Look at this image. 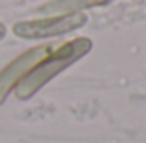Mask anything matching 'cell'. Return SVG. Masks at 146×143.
<instances>
[{
	"instance_id": "cell-1",
	"label": "cell",
	"mask_w": 146,
	"mask_h": 143,
	"mask_svg": "<svg viewBox=\"0 0 146 143\" xmlns=\"http://www.w3.org/2000/svg\"><path fill=\"white\" fill-rule=\"evenodd\" d=\"M92 40L81 36V38L69 40L66 44L58 45V47L51 49L45 58L38 62L34 68L26 74V77L15 87V96L19 100H28L34 94H38L47 83H51L56 75H60L64 70L71 68L75 62L84 58L88 53L92 51Z\"/></svg>"
},
{
	"instance_id": "cell-2",
	"label": "cell",
	"mask_w": 146,
	"mask_h": 143,
	"mask_svg": "<svg viewBox=\"0 0 146 143\" xmlns=\"http://www.w3.org/2000/svg\"><path fill=\"white\" fill-rule=\"evenodd\" d=\"M86 13H69V15H43L39 19L19 21L13 25V34L23 40H49L75 32L86 25Z\"/></svg>"
},
{
	"instance_id": "cell-3",
	"label": "cell",
	"mask_w": 146,
	"mask_h": 143,
	"mask_svg": "<svg viewBox=\"0 0 146 143\" xmlns=\"http://www.w3.org/2000/svg\"><path fill=\"white\" fill-rule=\"evenodd\" d=\"M51 49H52V45H49V44H41V45L26 49L25 53H21L17 58H13V60L0 72V105L4 104L6 98L15 91V87L26 77V74H28L41 58H45V56L51 53Z\"/></svg>"
},
{
	"instance_id": "cell-4",
	"label": "cell",
	"mask_w": 146,
	"mask_h": 143,
	"mask_svg": "<svg viewBox=\"0 0 146 143\" xmlns=\"http://www.w3.org/2000/svg\"><path fill=\"white\" fill-rule=\"evenodd\" d=\"M112 0H49L38 8L41 15H69V13H84L86 9L101 8L111 4Z\"/></svg>"
},
{
	"instance_id": "cell-5",
	"label": "cell",
	"mask_w": 146,
	"mask_h": 143,
	"mask_svg": "<svg viewBox=\"0 0 146 143\" xmlns=\"http://www.w3.org/2000/svg\"><path fill=\"white\" fill-rule=\"evenodd\" d=\"M4 36H6V26L4 23H0V40H4Z\"/></svg>"
}]
</instances>
